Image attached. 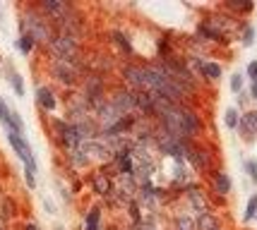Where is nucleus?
Returning a JSON list of instances; mask_svg holds the SVG:
<instances>
[{
	"label": "nucleus",
	"mask_w": 257,
	"mask_h": 230,
	"mask_svg": "<svg viewBox=\"0 0 257 230\" xmlns=\"http://www.w3.org/2000/svg\"><path fill=\"white\" fill-rule=\"evenodd\" d=\"M12 87H15V91H17V96H24V84H22V77L20 75H12L10 77Z\"/></svg>",
	"instance_id": "nucleus-26"
},
{
	"label": "nucleus",
	"mask_w": 257,
	"mask_h": 230,
	"mask_svg": "<svg viewBox=\"0 0 257 230\" xmlns=\"http://www.w3.org/2000/svg\"><path fill=\"white\" fill-rule=\"evenodd\" d=\"M41 10H44L51 20H56V24L63 22L67 15H72V8H70L67 3H63V0H44V3H41Z\"/></svg>",
	"instance_id": "nucleus-8"
},
{
	"label": "nucleus",
	"mask_w": 257,
	"mask_h": 230,
	"mask_svg": "<svg viewBox=\"0 0 257 230\" xmlns=\"http://www.w3.org/2000/svg\"><path fill=\"white\" fill-rule=\"evenodd\" d=\"M224 125L228 127V130H235L238 125H240V113L235 108H226L224 113Z\"/></svg>",
	"instance_id": "nucleus-18"
},
{
	"label": "nucleus",
	"mask_w": 257,
	"mask_h": 230,
	"mask_svg": "<svg viewBox=\"0 0 257 230\" xmlns=\"http://www.w3.org/2000/svg\"><path fill=\"white\" fill-rule=\"evenodd\" d=\"M34 173H36V170H32V168H27V170H24V180H27V185L32 187H36V177H34Z\"/></svg>",
	"instance_id": "nucleus-28"
},
{
	"label": "nucleus",
	"mask_w": 257,
	"mask_h": 230,
	"mask_svg": "<svg viewBox=\"0 0 257 230\" xmlns=\"http://www.w3.org/2000/svg\"><path fill=\"white\" fill-rule=\"evenodd\" d=\"M15 216H17V204H15V199L3 197V199H0V218H3V220H12Z\"/></svg>",
	"instance_id": "nucleus-15"
},
{
	"label": "nucleus",
	"mask_w": 257,
	"mask_h": 230,
	"mask_svg": "<svg viewBox=\"0 0 257 230\" xmlns=\"http://www.w3.org/2000/svg\"><path fill=\"white\" fill-rule=\"evenodd\" d=\"M48 51L53 55V60H67V63H79L82 51L75 39H70L65 34H56V39L48 44Z\"/></svg>",
	"instance_id": "nucleus-3"
},
{
	"label": "nucleus",
	"mask_w": 257,
	"mask_h": 230,
	"mask_svg": "<svg viewBox=\"0 0 257 230\" xmlns=\"http://www.w3.org/2000/svg\"><path fill=\"white\" fill-rule=\"evenodd\" d=\"M84 230H101V208L99 206L89 208L87 220H84Z\"/></svg>",
	"instance_id": "nucleus-17"
},
{
	"label": "nucleus",
	"mask_w": 257,
	"mask_h": 230,
	"mask_svg": "<svg viewBox=\"0 0 257 230\" xmlns=\"http://www.w3.org/2000/svg\"><path fill=\"white\" fill-rule=\"evenodd\" d=\"M192 65L200 70V75L207 79V82H216L221 77V65L219 63H212V60H200V58H192Z\"/></svg>",
	"instance_id": "nucleus-10"
},
{
	"label": "nucleus",
	"mask_w": 257,
	"mask_h": 230,
	"mask_svg": "<svg viewBox=\"0 0 257 230\" xmlns=\"http://www.w3.org/2000/svg\"><path fill=\"white\" fill-rule=\"evenodd\" d=\"M8 142L12 144L15 153H17V156L24 161V165H27V168H32V170H36V161H34L32 146L27 144V139H24L22 134H20V132H10V130H8Z\"/></svg>",
	"instance_id": "nucleus-6"
},
{
	"label": "nucleus",
	"mask_w": 257,
	"mask_h": 230,
	"mask_svg": "<svg viewBox=\"0 0 257 230\" xmlns=\"http://www.w3.org/2000/svg\"><path fill=\"white\" fill-rule=\"evenodd\" d=\"M238 130L243 132L245 139H257V110H247V113L240 115Z\"/></svg>",
	"instance_id": "nucleus-11"
},
{
	"label": "nucleus",
	"mask_w": 257,
	"mask_h": 230,
	"mask_svg": "<svg viewBox=\"0 0 257 230\" xmlns=\"http://www.w3.org/2000/svg\"><path fill=\"white\" fill-rule=\"evenodd\" d=\"M51 75L56 77L60 84H65V87H75L79 77L87 75V70H84V63H82V60H79V63L53 60V65H51Z\"/></svg>",
	"instance_id": "nucleus-4"
},
{
	"label": "nucleus",
	"mask_w": 257,
	"mask_h": 230,
	"mask_svg": "<svg viewBox=\"0 0 257 230\" xmlns=\"http://www.w3.org/2000/svg\"><path fill=\"white\" fill-rule=\"evenodd\" d=\"M173 230H197V225H195V220H192L190 216H178Z\"/></svg>",
	"instance_id": "nucleus-20"
},
{
	"label": "nucleus",
	"mask_w": 257,
	"mask_h": 230,
	"mask_svg": "<svg viewBox=\"0 0 257 230\" xmlns=\"http://www.w3.org/2000/svg\"><path fill=\"white\" fill-rule=\"evenodd\" d=\"M185 161H188L197 173H209V175L214 173V156H212V151H209V149H204V146H200V144H195V142L188 144Z\"/></svg>",
	"instance_id": "nucleus-5"
},
{
	"label": "nucleus",
	"mask_w": 257,
	"mask_h": 230,
	"mask_svg": "<svg viewBox=\"0 0 257 230\" xmlns=\"http://www.w3.org/2000/svg\"><path fill=\"white\" fill-rule=\"evenodd\" d=\"M185 197H188V201H190V206H192V211H197V213H209L212 208H209V199H207V194L202 192V187L200 185H188L185 189Z\"/></svg>",
	"instance_id": "nucleus-7"
},
{
	"label": "nucleus",
	"mask_w": 257,
	"mask_h": 230,
	"mask_svg": "<svg viewBox=\"0 0 257 230\" xmlns=\"http://www.w3.org/2000/svg\"><path fill=\"white\" fill-rule=\"evenodd\" d=\"M240 41H243V46H252V44H255V27L245 24V27H243V34H240Z\"/></svg>",
	"instance_id": "nucleus-23"
},
{
	"label": "nucleus",
	"mask_w": 257,
	"mask_h": 230,
	"mask_svg": "<svg viewBox=\"0 0 257 230\" xmlns=\"http://www.w3.org/2000/svg\"><path fill=\"white\" fill-rule=\"evenodd\" d=\"M17 48H20L22 53H32V48H34V39L29 36V34H22V36L17 39Z\"/></svg>",
	"instance_id": "nucleus-21"
},
{
	"label": "nucleus",
	"mask_w": 257,
	"mask_h": 230,
	"mask_svg": "<svg viewBox=\"0 0 257 230\" xmlns=\"http://www.w3.org/2000/svg\"><path fill=\"white\" fill-rule=\"evenodd\" d=\"M36 103H39V106H41L44 110L53 113V110L58 108V99H56V94H53V89L36 87Z\"/></svg>",
	"instance_id": "nucleus-13"
},
{
	"label": "nucleus",
	"mask_w": 257,
	"mask_h": 230,
	"mask_svg": "<svg viewBox=\"0 0 257 230\" xmlns=\"http://www.w3.org/2000/svg\"><path fill=\"white\" fill-rule=\"evenodd\" d=\"M243 168H245L247 177H250V180L257 185V158H247L245 163H243Z\"/></svg>",
	"instance_id": "nucleus-24"
},
{
	"label": "nucleus",
	"mask_w": 257,
	"mask_h": 230,
	"mask_svg": "<svg viewBox=\"0 0 257 230\" xmlns=\"http://www.w3.org/2000/svg\"><path fill=\"white\" fill-rule=\"evenodd\" d=\"M252 218H257V192L252 194V197L247 199V204H245V213H243V220H252Z\"/></svg>",
	"instance_id": "nucleus-19"
},
{
	"label": "nucleus",
	"mask_w": 257,
	"mask_h": 230,
	"mask_svg": "<svg viewBox=\"0 0 257 230\" xmlns=\"http://www.w3.org/2000/svg\"><path fill=\"white\" fill-rule=\"evenodd\" d=\"M22 34H29L34 39V44H51L53 39H56V34L51 29V24L46 22V17H41L39 12L34 10H27V15L22 17Z\"/></svg>",
	"instance_id": "nucleus-1"
},
{
	"label": "nucleus",
	"mask_w": 257,
	"mask_h": 230,
	"mask_svg": "<svg viewBox=\"0 0 257 230\" xmlns=\"http://www.w3.org/2000/svg\"><path fill=\"white\" fill-rule=\"evenodd\" d=\"M0 230H3V223H0Z\"/></svg>",
	"instance_id": "nucleus-32"
},
{
	"label": "nucleus",
	"mask_w": 257,
	"mask_h": 230,
	"mask_svg": "<svg viewBox=\"0 0 257 230\" xmlns=\"http://www.w3.org/2000/svg\"><path fill=\"white\" fill-rule=\"evenodd\" d=\"M195 225H197V230H221V223H219V218L214 216L212 211H209V213H202V216H197Z\"/></svg>",
	"instance_id": "nucleus-14"
},
{
	"label": "nucleus",
	"mask_w": 257,
	"mask_h": 230,
	"mask_svg": "<svg viewBox=\"0 0 257 230\" xmlns=\"http://www.w3.org/2000/svg\"><path fill=\"white\" fill-rule=\"evenodd\" d=\"M245 75L250 77V82H252V84H257V60H252V63H247Z\"/></svg>",
	"instance_id": "nucleus-27"
},
{
	"label": "nucleus",
	"mask_w": 257,
	"mask_h": 230,
	"mask_svg": "<svg viewBox=\"0 0 257 230\" xmlns=\"http://www.w3.org/2000/svg\"><path fill=\"white\" fill-rule=\"evenodd\" d=\"M212 187H214V192H216L219 197H226V194H231L233 182H231L228 173H224V170H214L212 173Z\"/></svg>",
	"instance_id": "nucleus-12"
},
{
	"label": "nucleus",
	"mask_w": 257,
	"mask_h": 230,
	"mask_svg": "<svg viewBox=\"0 0 257 230\" xmlns=\"http://www.w3.org/2000/svg\"><path fill=\"white\" fill-rule=\"evenodd\" d=\"M24 230H39V228H36L34 223H27V225H24Z\"/></svg>",
	"instance_id": "nucleus-30"
},
{
	"label": "nucleus",
	"mask_w": 257,
	"mask_h": 230,
	"mask_svg": "<svg viewBox=\"0 0 257 230\" xmlns=\"http://www.w3.org/2000/svg\"><path fill=\"white\" fill-rule=\"evenodd\" d=\"M250 96L257 101V84H250Z\"/></svg>",
	"instance_id": "nucleus-29"
},
{
	"label": "nucleus",
	"mask_w": 257,
	"mask_h": 230,
	"mask_svg": "<svg viewBox=\"0 0 257 230\" xmlns=\"http://www.w3.org/2000/svg\"><path fill=\"white\" fill-rule=\"evenodd\" d=\"M231 91H233V94H243V75L231 77Z\"/></svg>",
	"instance_id": "nucleus-25"
},
{
	"label": "nucleus",
	"mask_w": 257,
	"mask_h": 230,
	"mask_svg": "<svg viewBox=\"0 0 257 230\" xmlns=\"http://www.w3.org/2000/svg\"><path fill=\"white\" fill-rule=\"evenodd\" d=\"M0 199H3V189H0Z\"/></svg>",
	"instance_id": "nucleus-31"
},
{
	"label": "nucleus",
	"mask_w": 257,
	"mask_h": 230,
	"mask_svg": "<svg viewBox=\"0 0 257 230\" xmlns=\"http://www.w3.org/2000/svg\"><path fill=\"white\" fill-rule=\"evenodd\" d=\"M113 177L111 175H106L103 170H99L96 175L91 177V189H94V194H99V197L103 199H108L113 194Z\"/></svg>",
	"instance_id": "nucleus-9"
},
{
	"label": "nucleus",
	"mask_w": 257,
	"mask_h": 230,
	"mask_svg": "<svg viewBox=\"0 0 257 230\" xmlns=\"http://www.w3.org/2000/svg\"><path fill=\"white\" fill-rule=\"evenodd\" d=\"M226 8H228V10H235V12H252V8H255V5H252V3H238V0H228V3H226Z\"/></svg>",
	"instance_id": "nucleus-22"
},
{
	"label": "nucleus",
	"mask_w": 257,
	"mask_h": 230,
	"mask_svg": "<svg viewBox=\"0 0 257 230\" xmlns=\"http://www.w3.org/2000/svg\"><path fill=\"white\" fill-rule=\"evenodd\" d=\"M53 132H56V139L67 153L82 149V144H84V137H82L79 127L67 120H53Z\"/></svg>",
	"instance_id": "nucleus-2"
},
{
	"label": "nucleus",
	"mask_w": 257,
	"mask_h": 230,
	"mask_svg": "<svg viewBox=\"0 0 257 230\" xmlns=\"http://www.w3.org/2000/svg\"><path fill=\"white\" fill-rule=\"evenodd\" d=\"M111 44L118 48V51H123L125 55H133V44L127 41V36L120 32H111Z\"/></svg>",
	"instance_id": "nucleus-16"
}]
</instances>
